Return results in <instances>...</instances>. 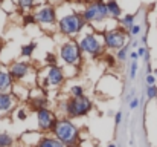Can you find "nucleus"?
I'll return each mask as SVG.
<instances>
[{
    "label": "nucleus",
    "mask_w": 157,
    "mask_h": 147,
    "mask_svg": "<svg viewBox=\"0 0 157 147\" xmlns=\"http://www.w3.org/2000/svg\"><path fill=\"white\" fill-rule=\"evenodd\" d=\"M23 25H25V26L37 25V20H35L34 12H26V14H23Z\"/></svg>",
    "instance_id": "obj_26"
},
{
    "label": "nucleus",
    "mask_w": 157,
    "mask_h": 147,
    "mask_svg": "<svg viewBox=\"0 0 157 147\" xmlns=\"http://www.w3.org/2000/svg\"><path fill=\"white\" fill-rule=\"evenodd\" d=\"M67 94H69L67 97H72V98H79V97L87 95V94H86V88H84V84H81V83H73V84H70Z\"/></svg>",
    "instance_id": "obj_19"
},
{
    "label": "nucleus",
    "mask_w": 157,
    "mask_h": 147,
    "mask_svg": "<svg viewBox=\"0 0 157 147\" xmlns=\"http://www.w3.org/2000/svg\"><path fill=\"white\" fill-rule=\"evenodd\" d=\"M130 51H131V48H130V43H127L124 48L117 49V51L114 52V57H116V60H117V63H119V64H124V63L128 60Z\"/></svg>",
    "instance_id": "obj_20"
},
{
    "label": "nucleus",
    "mask_w": 157,
    "mask_h": 147,
    "mask_svg": "<svg viewBox=\"0 0 157 147\" xmlns=\"http://www.w3.org/2000/svg\"><path fill=\"white\" fill-rule=\"evenodd\" d=\"M122 123V110H117L114 113V126H119Z\"/></svg>",
    "instance_id": "obj_33"
},
{
    "label": "nucleus",
    "mask_w": 157,
    "mask_h": 147,
    "mask_svg": "<svg viewBox=\"0 0 157 147\" xmlns=\"http://www.w3.org/2000/svg\"><path fill=\"white\" fill-rule=\"evenodd\" d=\"M134 25H136V14H133V12L124 14V15L121 17V20L117 22V26H119V28H122L125 32H128Z\"/></svg>",
    "instance_id": "obj_17"
},
{
    "label": "nucleus",
    "mask_w": 157,
    "mask_h": 147,
    "mask_svg": "<svg viewBox=\"0 0 157 147\" xmlns=\"http://www.w3.org/2000/svg\"><path fill=\"white\" fill-rule=\"evenodd\" d=\"M52 135L55 138H58L61 143H64L67 147L76 146L81 141V130L79 127L66 116H59L55 127L52 130Z\"/></svg>",
    "instance_id": "obj_6"
},
{
    "label": "nucleus",
    "mask_w": 157,
    "mask_h": 147,
    "mask_svg": "<svg viewBox=\"0 0 157 147\" xmlns=\"http://www.w3.org/2000/svg\"><path fill=\"white\" fill-rule=\"evenodd\" d=\"M58 58H59V61H63V67H70V69L79 71V67L84 63V55L78 45V40L66 39L58 46Z\"/></svg>",
    "instance_id": "obj_5"
},
{
    "label": "nucleus",
    "mask_w": 157,
    "mask_h": 147,
    "mask_svg": "<svg viewBox=\"0 0 157 147\" xmlns=\"http://www.w3.org/2000/svg\"><path fill=\"white\" fill-rule=\"evenodd\" d=\"M58 61H59L58 55H55V54H48L46 55V66H56Z\"/></svg>",
    "instance_id": "obj_30"
},
{
    "label": "nucleus",
    "mask_w": 157,
    "mask_h": 147,
    "mask_svg": "<svg viewBox=\"0 0 157 147\" xmlns=\"http://www.w3.org/2000/svg\"><path fill=\"white\" fill-rule=\"evenodd\" d=\"M28 104L29 107L35 112L38 109H44V107H49V97L46 94V91L40 86H35L31 89L29 92V100H28Z\"/></svg>",
    "instance_id": "obj_11"
},
{
    "label": "nucleus",
    "mask_w": 157,
    "mask_h": 147,
    "mask_svg": "<svg viewBox=\"0 0 157 147\" xmlns=\"http://www.w3.org/2000/svg\"><path fill=\"white\" fill-rule=\"evenodd\" d=\"M107 147H117V146H116L114 143H110V144H108V146H107Z\"/></svg>",
    "instance_id": "obj_39"
},
{
    "label": "nucleus",
    "mask_w": 157,
    "mask_h": 147,
    "mask_svg": "<svg viewBox=\"0 0 157 147\" xmlns=\"http://www.w3.org/2000/svg\"><path fill=\"white\" fill-rule=\"evenodd\" d=\"M157 78L154 74H147V77H145V83H147V86H151V84H156Z\"/></svg>",
    "instance_id": "obj_31"
},
{
    "label": "nucleus",
    "mask_w": 157,
    "mask_h": 147,
    "mask_svg": "<svg viewBox=\"0 0 157 147\" xmlns=\"http://www.w3.org/2000/svg\"><path fill=\"white\" fill-rule=\"evenodd\" d=\"M64 9H66L64 12H59L58 11L56 31L61 35H64L66 39H76L87 28V23H86L81 11H76L75 8H72L69 5H66Z\"/></svg>",
    "instance_id": "obj_1"
},
{
    "label": "nucleus",
    "mask_w": 157,
    "mask_h": 147,
    "mask_svg": "<svg viewBox=\"0 0 157 147\" xmlns=\"http://www.w3.org/2000/svg\"><path fill=\"white\" fill-rule=\"evenodd\" d=\"M72 147H81V146H79V144H76V146H72Z\"/></svg>",
    "instance_id": "obj_41"
},
{
    "label": "nucleus",
    "mask_w": 157,
    "mask_h": 147,
    "mask_svg": "<svg viewBox=\"0 0 157 147\" xmlns=\"http://www.w3.org/2000/svg\"><path fill=\"white\" fill-rule=\"evenodd\" d=\"M102 37H104V45L105 49L108 52H116L117 49L124 48L127 43H128V34L119 28V26H113V28H108L102 32Z\"/></svg>",
    "instance_id": "obj_9"
},
{
    "label": "nucleus",
    "mask_w": 157,
    "mask_h": 147,
    "mask_svg": "<svg viewBox=\"0 0 157 147\" xmlns=\"http://www.w3.org/2000/svg\"><path fill=\"white\" fill-rule=\"evenodd\" d=\"M37 147H67V146L64 143H61L58 138H55L53 135H43Z\"/></svg>",
    "instance_id": "obj_18"
},
{
    "label": "nucleus",
    "mask_w": 157,
    "mask_h": 147,
    "mask_svg": "<svg viewBox=\"0 0 157 147\" xmlns=\"http://www.w3.org/2000/svg\"><path fill=\"white\" fill-rule=\"evenodd\" d=\"M137 69H139L137 61H131V63H130V71H128V78H130V80H134V78H136Z\"/></svg>",
    "instance_id": "obj_29"
},
{
    "label": "nucleus",
    "mask_w": 157,
    "mask_h": 147,
    "mask_svg": "<svg viewBox=\"0 0 157 147\" xmlns=\"http://www.w3.org/2000/svg\"><path fill=\"white\" fill-rule=\"evenodd\" d=\"M3 51H5V43H3V42H0V57H2Z\"/></svg>",
    "instance_id": "obj_37"
},
{
    "label": "nucleus",
    "mask_w": 157,
    "mask_h": 147,
    "mask_svg": "<svg viewBox=\"0 0 157 147\" xmlns=\"http://www.w3.org/2000/svg\"><path fill=\"white\" fill-rule=\"evenodd\" d=\"M0 2H2V0H0Z\"/></svg>",
    "instance_id": "obj_44"
},
{
    "label": "nucleus",
    "mask_w": 157,
    "mask_h": 147,
    "mask_svg": "<svg viewBox=\"0 0 157 147\" xmlns=\"http://www.w3.org/2000/svg\"><path fill=\"white\" fill-rule=\"evenodd\" d=\"M2 31H3V22H0V34H2Z\"/></svg>",
    "instance_id": "obj_38"
},
{
    "label": "nucleus",
    "mask_w": 157,
    "mask_h": 147,
    "mask_svg": "<svg viewBox=\"0 0 157 147\" xmlns=\"http://www.w3.org/2000/svg\"><path fill=\"white\" fill-rule=\"evenodd\" d=\"M128 60H131V61H137L139 60V55H137V51H130V55H128Z\"/></svg>",
    "instance_id": "obj_35"
},
{
    "label": "nucleus",
    "mask_w": 157,
    "mask_h": 147,
    "mask_svg": "<svg viewBox=\"0 0 157 147\" xmlns=\"http://www.w3.org/2000/svg\"><path fill=\"white\" fill-rule=\"evenodd\" d=\"M156 103H157V98H156Z\"/></svg>",
    "instance_id": "obj_43"
},
{
    "label": "nucleus",
    "mask_w": 157,
    "mask_h": 147,
    "mask_svg": "<svg viewBox=\"0 0 157 147\" xmlns=\"http://www.w3.org/2000/svg\"><path fill=\"white\" fill-rule=\"evenodd\" d=\"M18 11H21L23 14L31 12L35 9V0H15Z\"/></svg>",
    "instance_id": "obj_21"
},
{
    "label": "nucleus",
    "mask_w": 157,
    "mask_h": 147,
    "mask_svg": "<svg viewBox=\"0 0 157 147\" xmlns=\"http://www.w3.org/2000/svg\"><path fill=\"white\" fill-rule=\"evenodd\" d=\"M58 110H61L63 116L75 120V118H82L87 116L93 110V101L89 95L79 98L66 97L64 100L61 98L58 103Z\"/></svg>",
    "instance_id": "obj_4"
},
{
    "label": "nucleus",
    "mask_w": 157,
    "mask_h": 147,
    "mask_svg": "<svg viewBox=\"0 0 157 147\" xmlns=\"http://www.w3.org/2000/svg\"><path fill=\"white\" fill-rule=\"evenodd\" d=\"M81 14H82L87 26L93 28L95 31H98L101 34L105 31V22L111 20L104 0H89V2H86L82 9H81Z\"/></svg>",
    "instance_id": "obj_2"
},
{
    "label": "nucleus",
    "mask_w": 157,
    "mask_h": 147,
    "mask_svg": "<svg viewBox=\"0 0 157 147\" xmlns=\"http://www.w3.org/2000/svg\"><path fill=\"white\" fill-rule=\"evenodd\" d=\"M105 5H107V9H108V14H110V18L111 20H121V17L124 15V11H122V6L119 3V0H104Z\"/></svg>",
    "instance_id": "obj_15"
},
{
    "label": "nucleus",
    "mask_w": 157,
    "mask_h": 147,
    "mask_svg": "<svg viewBox=\"0 0 157 147\" xmlns=\"http://www.w3.org/2000/svg\"><path fill=\"white\" fill-rule=\"evenodd\" d=\"M78 45L82 51L84 57H89V58H93V60L102 58V55L107 52L102 34L95 31L90 26H87L82 31V34L78 37Z\"/></svg>",
    "instance_id": "obj_3"
},
{
    "label": "nucleus",
    "mask_w": 157,
    "mask_h": 147,
    "mask_svg": "<svg viewBox=\"0 0 157 147\" xmlns=\"http://www.w3.org/2000/svg\"><path fill=\"white\" fill-rule=\"evenodd\" d=\"M35 49H37V42H29V43H26L20 48V55L23 58H31L34 55Z\"/></svg>",
    "instance_id": "obj_22"
},
{
    "label": "nucleus",
    "mask_w": 157,
    "mask_h": 147,
    "mask_svg": "<svg viewBox=\"0 0 157 147\" xmlns=\"http://www.w3.org/2000/svg\"><path fill=\"white\" fill-rule=\"evenodd\" d=\"M17 140L9 132H0V147H14Z\"/></svg>",
    "instance_id": "obj_23"
},
{
    "label": "nucleus",
    "mask_w": 157,
    "mask_h": 147,
    "mask_svg": "<svg viewBox=\"0 0 157 147\" xmlns=\"http://www.w3.org/2000/svg\"><path fill=\"white\" fill-rule=\"evenodd\" d=\"M43 135H44V133H41L40 130H35V132H25V133L20 137L18 143L21 144V147H37Z\"/></svg>",
    "instance_id": "obj_13"
},
{
    "label": "nucleus",
    "mask_w": 157,
    "mask_h": 147,
    "mask_svg": "<svg viewBox=\"0 0 157 147\" xmlns=\"http://www.w3.org/2000/svg\"><path fill=\"white\" fill-rule=\"evenodd\" d=\"M153 74L156 75V78H157V67H156V69H154V71H153Z\"/></svg>",
    "instance_id": "obj_40"
},
{
    "label": "nucleus",
    "mask_w": 157,
    "mask_h": 147,
    "mask_svg": "<svg viewBox=\"0 0 157 147\" xmlns=\"http://www.w3.org/2000/svg\"><path fill=\"white\" fill-rule=\"evenodd\" d=\"M147 52H148V48H147V46H139V48H137V55H139V58H144V57L147 55Z\"/></svg>",
    "instance_id": "obj_34"
},
{
    "label": "nucleus",
    "mask_w": 157,
    "mask_h": 147,
    "mask_svg": "<svg viewBox=\"0 0 157 147\" xmlns=\"http://www.w3.org/2000/svg\"><path fill=\"white\" fill-rule=\"evenodd\" d=\"M147 42H148V35H147V34H144V35H142V39H140L142 46H145V45H147Z\"/></svg>",
    "instance_id": "obj_36"
},
{
    "label": "nucleus",
    "mask_w": 157,
    "mask_h": 147,
    "mask_svg": "<svg viewBox=\"0 0 157 147\" xmlns=\"http://www.w3.org/2000/svg\"><path fill=\"white\" fill-rule=\"evenodd\" d=\"M139 104H140V100H139L137 97H134L131 101H130V103H128V106H130V109H131V110L137 109V107H139Z\"/></svg>",
    "instance_id": "obj_32"
},
{
    "label": "nucleus",
    "mask_w": 157,
    "mask_h": 147,
    "mask_svg": "<svg viewBox=\"0 0 157 147\" xmlns=\"http://www.w3.org/2000/svg\"><path fill=\"white\" fill-rule=\"evenodd\" d=\"M58 121V115L56 112L52 110L51 107H44V109H38L35 110V123H37V129L41 133H48L52 132L55 124Z\"/></svg>",
    "instance_id": "obj_10"
},
{
    "label": "nucleus",
    "mask_w": 157,
    "mask_h": 147,
    "mask_svg": "<svg viewBox=\"0 0 157 147\" xmlns=\"http://www.w3.org/2000/svg\"><path fill=\"white\" fill-rule=\"evenodd\" d=\"M17 98L11 92H0V118L9 116L17 109Z\"/></svg>",
    "instance_id": "obj_12"
},
{
    "label": "nucleus",
    "mask_w": 157,
    "mask_h": 147,
    "mask_svg": "<svg viewBox=\"0 0 157 147\" xmlns=\"http://www.w3.org/2000/svg\"><path fill=\"white\" fill-rule=\"evenodd\" d=\"M156 26H157V18H156Z\"/></svg>",
    "instance_id": "obj_42"
},
{
    "label": "nucleus",
    "mask_w": 157,
    "mask_h": 147,
    "mask_svg": "<svg viewBox=\"0 0 157 147\" xmlns=\"http://www.w3.org/2000/svg\"><path fill=\"white\" fill-rule=\"evenodd\" d=\"M29 92H31V89L26 88V84H23V83H15L12 91H11V94L17 98V101H28Z\"/></svg>",
    "instance_id": "obj_16"
},
{
    "label": "nucleus",
    "mask_w": 157,
    "mask_h": 147,
    "mask_svg": "<svg viewBox=\"0 0 157 147\" xmlns=\"http://www.w3.org/2000/svg\"><path fill=\"white\" fill-rule=\"evenodd\" d=\"M67 77L64 74L63 66H46L44 69H38L37 74V86L44 91H58L66 83Z\"/></svg>",
    "instance_id": "obj_7"
},
{
    "label": "nucleus",
    "mask_w": 157,
    "mask_h": 147,
    "mask_svg": "<svg viewBox=\"0 0 157 147\" xmlns=\"http://www.w3.org/2000/svg\"><path fill=\"white\" fill-rule=\"evenodd\" d=\"M34 15L37 20V25H40L41 29L46 32H51L56 29V22H58V9L52 3H44L40 5L34 9Z\"/></svg>",
    "instance_id": "obj_8"
},
{
    "label": "nucleus",
    "mask_w": 157,
    "mask_h": 147,
    "mask_svg": "<svg viewBox=\"0 0 157 147\" xmlns=\"http://www.w3.org/2000/svg\"><path fill=\"white\" fill-rule=\"evenodd\" d=\"M15 81L11 77L8 67H0V92H11Z\"/></svg>",
    "instance_id": "obj_14"
},
{
    "label": "nucleus",
    "mask_w": 157,
    "mask_h": 147,
    "mask_svg": "<svg viewBox=\"0 0 157 147\" xmlns=\"http://www.w3.org/2000/svg\"><path fill=\"white\" fill-rule=\"evenodd\" d=\"M145 94H147V98H148V100H156V98H157V86H156V84L147 86Z\"/></svg>",
    "instance_id": "obj_28"
},
{
    "label": "nucleus",
    "mask_w": 157,
    "mask_h": 147,
    "mask_svg": "<svg viewBox=\"0 0 157 147\" xmlns=\"http://www.w3.org/2000/svg\"><path fill=\"white\" fill-rule=\"evenodd\" d=\"M15 112V120L17 121H26L28 120V109L23 107V106H17V109L14 110Z\"/></svg>",
    "instance_id": "obj_25"
},
{
    "label": "nucleus",
    "mask_w": 157,
    "mask_h": 147,
    "mask_svg": "<svg viewBox=\"0 0 157 147\" xmlns=\"http://www.w3.org/2000/svg\"><path fill=\"white\" fill-rule=\"evenodd\" d=\"M142 32V25H139V23H136L127 34H128V39L131 40V39H136V37H139V34Z\"/></svg>",
    "instance_id": "obj_27"
},
{
    "label": "nucleus",
    "mask_w": 157,
    "mask_h": 147,
    "mask_svg": "<svg viewBox=\"0 0 157 147\" xmlns=\"http://www.w3.org/2000/svg\"><path fill=\"white\" fill-rule=\"evenodd\" d=\"M0 6H2V11L5 14H11L17 9V3H14V0H2Z\"/></svg>",
    "instance_id": "obj_24"
}]
</instances>
